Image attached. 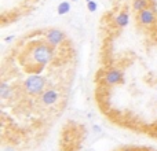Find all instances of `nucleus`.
Returning <instances> with one entry per match:
<instances>
[{
	"instance_id": "obj_1",
	"label": "nucleus",
	"mask_w": 157,
	"mask_h": 151,
	"mask_svg": "<svg viewBox=\"0 0 157 151\" xmlns=\"http://www.w3.org/2000/svg\"><path fill=\"white\" fill-rule=\"evenodd\" d=\"M78 72V50L63 28L18 35L0 59V135L6 151L40 143L65 114Z\"/></svg>"
},
{
	"instance_id": "obj_4",
	"label": "nucleus",
	"mask_w": 157,
	"mask_h": 151,
	"mask_svg": "<svg viewBox=\"0 0 157 151\" xmlns=\"http://www.w3.org/2000/svg\"><path fill=\"white\" fill-rule=\"evenodd\" d=\"M86 125L77 121H68L61 131V147L63 151H77L86 138Z\"/></svg>"
},
{
	"instance_id": "obj_2",
	"label": "nucleus",
	"mask_w": 157,
	"mask_h": 151,
	"mask_svg": "<svg viewBox=\"0 0 157 151\" xmlns=\"http://www.w3.org/2000/svg\"><path fill=\"white\" fill-rule=\"evenodd\" d=\"M92 98L112 125L157 139V0L110 3L97 24Z\"/></svg>"
},
{
	"instance_id": "obj_5",
	"label": "nucleus",
	"mask_w": 157,
	"mask_h": 151,
	"mask_svg": "<svg viewBox=\"0 0 157 151\" xmlns=\"http://www.w3.org/2000/svg\"><path fill=\"white\" fill-rule=\"evenodd\" d=\"M114 2H121V0H110V3H114Z\"/></svg>"
},
{
	"instance_id": "obj_3",
	"label": "nucleus",
	"mask_w": 157,
	"mask_h": 151,
	"mask_svg": "<svg viewBox=\"0 0 157 151\" xmlns=\"http://www.w3.org/2000/svg\"><path fill=\"white\" fill-rule=\"evenodd\" d=\"M44 0H0V26L6 29L32 15Z\"/></svg>"
}]
</instances>
